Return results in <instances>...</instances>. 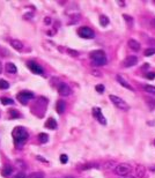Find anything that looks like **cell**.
Wrapping results in <instances>:
<instances>
[{"mask_svg":"<svg viewBox=\"0 0 155 178\" xmlns=\"http://www.w3.org/2000/svg\"><path fill=\"white\" fill-rule=\"evenodd\" d=\"M13 139H14V143L16 147H22L25 146L26 141L28 140V132L21 127V126H17L13 130Z\"/></svg>","mask_w":155,"mask_h":178,"instance_id":"obj_1","label":"cell"},{"mask_svg":"<svg viewBox=\"0 0 155 178\" xmlns=\"http://www.w3.org/2000/svg\"><path fill=\"white\" fill-rule=\"evenodd\" d=\"M109 98H110V101L113 103V105L117 107L118 109L124 110V111H126V110L130 109L128 104H127L123 98H120V97H118V96H116V95H110L109 96Z\"/></svg>","mask_w":155,"mask_h":178,"instance_id":"obj_2","label":"cell"},{"mask_svg":"<svg viewBox=\"0 0 155 178\" xmlns=\"http://www.w3.org/2000/svg\"><path fill=\"white\" fill-rule=\"evenodd\" d=\"M132 165L128 164V163H120V164H118L116 166V169H115V172L117 174V175H119V176H126L128 174H131V171H132Z\"/></svg>","mask_w":155,"mask_h":178,"instance_id":"obj_3","label":"cell"},{"mask_svg":"<svg viewBox=\"0 0 155 178\" xmlns=\"http://www.w3.org/2000/svg\"><path fill=\"white\" fill-rule=\"evenodd\" d=\"M78 35L81 37V38H85V40H90V38H94L95 37V32L93 29H90L89 27H81L79 28L78 30Z\"/></svg>","mask_w":155,"mask_h":178,"instance_id":"obj_4","label":"cell"},{"mask_svg":"<svg viewBox=\"0 0 155 178\" xmlns=\"http://www.w3.org/2000/svg\"><path fill=\"white\" fill-rule=\"evenodd\" d=\"M58 93L61 96H70L72 95V89L67 83L60 82L58 84Z\"/></svg>","mask_w":155,"mask_h":178,"instance_id":"obj_5","label":"cell"},{"mask_svg":"<svg viewBox=\"0 0 155 178\" xmlns=\"http://www.w3.org/2000/svg\"><path fill=\"white\" fill-rule=\"evenodd\" d=\"M31 98H34V94H32L31 92L25 90V92H21V93L17 94V99H19L22 104H26L29 99H31Z\"/></svg>","mask_w":155,"mask_h":178,"instance_id":"obj_6","label":"cell"},{"mask_svg":"<svg viewBox=\"0 0 155 178\" xmlns=\"http://www.w3.org/2000/svg\"><path fill=\"white\" fill-rule=\"evenodd\" d=\"M93 115H94V117L99 120V124H102V125H107V119H105V117L103 116L102 110L99 109V108H93Z\"/></svg>","mask_w":155,"mask_h":178,"instance_id":"obj_7","label":"cell"},{"mask_svg":"<svg viewBox=\"0 0 155 178\" xmlns=\"http://www.w3.org/2000/svg\"><path fill=\"white\" fill-rule=\"evenodd\" d=\"M27 66L29 67V69L35 73V74H43V67L41 65H38L37 63L35 61H28L27 63Z\"/></svg>","mask_w":155,"mask_h":178,"instance_id":"obj_8","label":"cell"},{"mask_svg":"<svg viewBox=\"0 0 155 178\" xmlns=\"http://www.w3.org/2000/svg\"><path fill=\"white\" fill-rule=\"evenodd\" d=\"M90 59H92V61H97V60H101V59H104V58H107V55H105V52L104 51H102V50H96V51H93V52H90Z\"/></svg>","mask_w":155,"mask_h":178,"instance_id":"obj_9","label":"cell"},{"mask_svg":"<svg viewBox=\"0 0 155 178\" xmlns=\"http://www.w3.org/2000/svg\"><path fill=\"white\" fill-rule=\"evenodd\" d=\"M137 64H138V57H136V55H128L124 60V66L125 67H132Z\"/></svg>","mask_w":155,"mask_h":178,"instance_id":"obj_10","label":"cell"},{"mask_svg":"<svg viewBox=\"0 0 155 178\" xmlns=\"http://www.w3.org/2000/svg\"><path fill=\"white\" fill-rule=\"evenodd\" d=\"M127 45H128V48H130L131 50H133V51H140V49H141L140 43L138 41H136V40H133V38H130V40H128Z\"/></svg>","mask_w":155,"mask_h":178,"instance_id":"obj_11","label":"cell"},{"mask_svg":"<svg viewBox=\"0 0 155 178\" xmlns=\"http://www.w3.org/2000/svg\"><path fill=\"white\" fill-rule=\"evenodd\" d=\"M116 80L118 81V83H119V84H122L124 88H126V89H128V90H133V87H132L130 83L127 82L126 80H125V79H124L122 75H117V76H116Z\"/></svg>","mask_w":155,"mask_h":178,"instance_id":"obj_12","label":"cell"},{"mask_svg":"<svg viewBox=\"0 0 155 178\" xmlns=\"http://www.w3.org/2000/svg\"><path fill=\"white\" fill-rule=\"evenodd\" d=\"M9 44L12 45V48L15 49L16 51H22L23 50V43L21 41H19V40H11Z\"/></svg>","mask_w":155,"mask_h":178,"instance_id":"obj_13","label":"cell"},{"mask_svg":"<svg viewBox=\"0 0 155 178\" xmlns=\"http://www.w3.org/2000/svg\"><path fill=\"white\" fill-rule=\"evenodd\" d=\"M65 109H66V103H65V101H58L56 105L57 112H58L59 115H61V113L65 112Z\"/></svg>","mask_w":155,"mask_h":178,"instance_id":"obj_14","label":"cell"},{"mask_svg":"<svg viewBox=\"0 0 155 178\" xmlns=\"http://www.w3.org/2000/svg\"><path fill=\"white\" fill-rule=\"evenodd\" d=\"M5 69H6L7 73H11V74H15L17 72V68H16V66L13 63H7L5 65Z\"/></svg>","mask_w":155,"mask_h":178,"instance_id":"obj_15","label":"cell"},{"mask_svg":"<svg viewBox=\"0 0 155 178\" xmlns=\"http://www.w3.org/2000/svg\"><path fill=\"white\" fill-rule=\"evenodd\" d=\"M145 174H146V169H145V166H142V165H138V166L136 168V175H137V177L138 178L145 177Z\"/></svg>","mask_w":155,"mask_h":178,"instance_id":"obj_16","label":"cell"},{"mask_svg":"<svg viewBox=\"0 0 155 178\" xmlns=\"http://www.w3.org/2000/svg\"><path fill=\"white\" fill-rule=\"evenodd\" d=\"M45 127L46 128H50V130H56L57 128V122L53 118H49L45 123Z\"/></svg>","mask_w":155,"mask_h":178,"instance_id":"obj_17","label":"cell"},{"mask_svg":"<svg viewBox=\"0 0 155 178\" xmlns=\"http://www.w3.org/2000/svg\"><path fill=\"white\" fill-rule=\"evenodd\" d=\"M145 102L147 103L148 108L151 110L155 109V99L153 97H145Z\"/></svg>","mask_w":155,"mask_h":178,"instance_id":"obj_18","label":"cell"},{"mask_svg":"<svg viewBox=\"0 0 155 178\" xmlns=\"http://www.w3.org/2000/svg\"><path fill=\"white\" fill-rule=\"evenodd\" d=\"M99 25L102 27H107L109 25V17L105 16V15H101L99 16Z\"/></svg>","mask_w":155,"mask_h":178,"instance_id":"obj_19","label":"cell"},{"mask_svg":"<svg viewBox=\"0 0 155 178\" xmlns=\"http://www.w3.org/2000/svg\"><path fill=\"white\" fill-rule=\"evenodd\" d=\"M45 177V175H44V172L42 171H37V172H31L30 175L27 176V178H44Z\"/></svg>","mask_w":155,"mask_h":178,"instance_id":"obj_20","label":"cell"},{"mask_svg":"<svg viewBox=\"0 0 155 178\" xmlns=\"http://www.w3.org/2000/svg\"><path fill=\"white\" fill-rule=\"evenodd\" d=\"M117 163L115 162V161H108V162H105L104 163V169H107V170H110V169H116V166H117Z\"/></svg>","mask_w":155,"mask_h":178,"instance_id":"obj_21","label":"cell"},{"mask_svg":"<svg viewBox=\"0 0 155 178\" xmlns=\"http://www.w3.org/2000/svg\"><path fill=\"white\" fill-rule=\"evenodd\" d=\"M12 172H13V168H12L11 165H6V166L4 168L2 175H4V176H6V177H8V176H9Z\"/></svg>","mask_w":155,"mask_h":178,"instance_id":"obj_22","label":"cell"},{"mask_svg":"<svg viewBox=\"0 0 155 178\" xmlns=\"http://www.w3.org/2000/svg\"><path fill=\"white\" fill-rule=\"evenodd\" d=\"M143 89H145V92H147V93H149V94H152V95H155V87L154 86L146 84V86H143Z\"/></svg>","mask_w":155,"mask_h":178,"instance_id":"obj_23","label":"cell"},{"mask_svg":"<svg viewBox=\"0 0 155 178\" xmlns=\"http://www.w3.org/2000/svg\"><path fill=\"white\" fill-rule=\"evenodd\" d=\"M1 103L5 104V105H11V104H14V101L12 98H7V97H1L0 98Z\"/></svg>","mask_w":155,"mask_h":178,"instance_id":"obj_24","label":"cell"},{"mask_svg":"<svg viewBox=\"0 0 155 178\" xmlns=\"http://www.w3.org/2000/svg\"><path fill=\"white\" fill-rule=\"evenodd\" d=\"M9 88V83H8V81H6V80H0V89L1 90H7Z\"/></svg>","mask_w":155,"mask_h":178,"instance_id":"obj_25","label":"cell"},{"mask_svg":"<svg viewBox=\"0 0 155 178\" xmlns=\"http://www.w3.org/2000/svg\"><path fill=\"white\" fill-rule=\"evenodd\" d=\"M38 140H40V142H42V143H46V142L49 141V135L45 134V133H41V134L38 135Z\"/></svg>","mask_w":155,"mask_h":178,"instance_id":"obj_26","label":"cell"},{"mask_svg":"<svg viewBox=\"0 0 155 178\" xmlns=\"http://www.w3.org/2000/svg\"><path fill=\"white\" fill-rule=\"evenodd\" d=\"M8 113H9L11 118H20L21 117V115H20V112L17 110H9Z\"/></svg>","mask_w":155,"mask_h":178,"instance_id":"obj_27","label":"cell"},{"mask_svg":"<svg viewBox=\"0 0 155 178\" xmlns=\"http://www.w3.org/2000/svg\"><path fill=\"white\" fill-rule=\"evenodd\" d=\"M155 55V48H149V49H147L145 51V55L146 57H149V55Z\"/></svg>","mask_w":155,"mask_h":178,"instance_id":"obj_28","label":"cell"},{"mask_svg":"<svg viewBox=\"0 0 155 178\" xmlns=\"http://www.w3.org/2000/svg\"><path fill=\"white\" fill-rule=\"evenodd\" d=\"M90 73H92V75H94V76H96V78H101V76H102V72L99 71V69H93Z\"/></svg>","mask_w":155,"mask_h":178,"instance_id":"obj_29","label":"cell"},{"mask_svg":"<svg viewBox=\"0 0 155 178\" xmlns=\"http://www.w3.org/2000/svg\"><path fill=\"white\" fill-rule=\"evenodd\" d=\"M123 17L126 20V22L130 25V26H132V23H133V19H132L131 16H128V15H126V14H124V15H123Z\"/></svg>","mask_w":155,"mask_h":178,"instance_id":"obj_30","label":"cell"},{"mask_svg":"<svg viewBox=\"0 0 155 178\" xmlns=\"http://www.w3.org/2000/svg\"><path fill=\"white\" fill-rule=\"evenodd\" d=\"M67 160H68V157H67V155H65V154H63V155L60 156V162H61L63 164H65V163H67Z\"/></svg>","mask_w":155,"mask_h":178,"instance_id":"obj_31","label":"cell"},{"mask_svg":"<svg viewBox=\"0 0 155 178\" xmlns=\"http://www.w3.org/2000/svg\"><path fill=\"white\" fill-rule=\"evenodd\" d=\"M146 78H147L148 80H154V79H155V73H154V72H149V73H147V74H146Z\"/></svg>","mask_w":155,"mask_h":178,"instance_id":"obj_32","label":"cell"},{"mask_svg":"<svg viewBox=\"0 0 155 178\" xmlns=\"http://www.w3.org/2000/svg\"><path fill=\"white\" fill-rule=\"evenodd\" d=\"M95 89H96V92H99V93H103V92H104V86H103V84H97V86L95 87Z\"/></svg>","mask_w":155,"mask_h":178,"instance_id":"obj_33","label":"cell"},{"mask_svg":"<svg viewBox=\"0 0 155 178\" xmlns=\"http://www.w3.org/2000/svg\"><path fill=\"white\" fill-rule=\"evenodd\" d=\"M67 53H70V55H73V57H78V55H79V52H78V51H74V50H72V49H68V50H67Z\"/></svg>","mask_w":155,"mask_h":178,"instance_id":"obj_34","label":"cell"},{"mask_svg":"<svg viewBox=\"0 0 155 178\" xmlns=\"http://www.w3.org/2000/svg\"><path fill=\"white\" fill-rule=\"evenodd\" d=\"M13 178H27V176H26L23 172H19V174H16Z\"/></svg>","mask_w":155,"mask_h":178,"instance_id":"obj_35","label":"cell"},{"mask_svg":"<svg viewBox=\"0 0 155 178\" xmlns=\"http://www.w3.org/2000/svg\"><path fill=\"white\" fill-rule=\"evenodd\" d=\"M51 23V20L49 17H45V25H50Z\"/></svg>","mask_w":155,"mask_h":178,"instance_id":"obj_36","label":"cell"},{"mask_svg":"<svg viewBox=\"0 0 155 178\" xmlns=\"http://www.w3.org/2000/svg\"><path fill=\"white\" fill-rule=\"evenodd\" d=\"M37 159H38L40 161H42V162H46V160H45V159H43V157H41V156H37Z\"/></svg>","mask_w":155,"mask_h":178,"instance_id":"obj_37","label":"cell"},{"mask_svg":"<svg viewBox=\"0 0 155 178\" xmlns=\"http://www.w3.org/2000/svg\"><path fill=\"white\" fill-rule=\"evenodd\" d=\"M1 72H2V64L0 63V73H1Z\"/></svg>","mask_w":155,"mask_h":178,"instance_id":"obj_38","label":"cell"},{"mask_svg":"<svg viewBox=\"0 0 155 178\" xmlns=\"http://www.w3.org/2000/svg\"><path fill=\"white\" fill-rule=\"evenodd\" d=\"M122 178H134V177H126V176H123Z\"/></svg>","mask_w":155,"mask_h":178,"instance_id":"obj_39","label":"cell"},{"mask_svg":"<svg viewBox=\"0 0 155 178\" xmlns=\"http://www.w3.org/2000/svg\"><path fill=\"white\" fill-rule=\"evenodd\" d=\"M65 178H74V177H72V176H67V177H65Z\"/></svg>","mask_w":155,"mask_h":178,"instance_id":"obj_40","label":"cell"},{"mask_svg":"<svg viewBox=\"0 0 155 178\" xmlns=\"http://www.w3.org/2000/svg\"><path fill=\"white\" fill-rule=\"evenodd\" d=\"M154 145H155V140H154Z\"/></svg>","mask_w":155,"mask_h":178,"instance_id":"obj_41","label":"cell"},{"mask_svg":"<svg viewBox=\"0 0 155 178\" xmlns=\"http://www.w3.org/2000/svg\"><path fill=\"white\" fill-rule=\"evenodd\" d=\"M154 22H155V20H154Z\"/></svg>","mask_w":155,"mask_h":178,"instance_id":"obj_42","label":"cell"}]
</instances>
